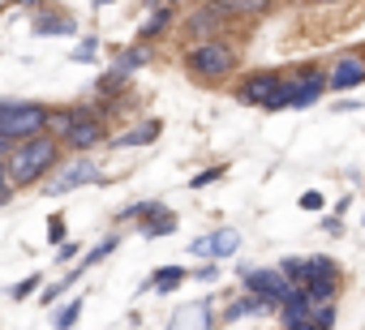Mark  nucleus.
<instances>
[{
	"instance_id": "obj_1",
	"label": "nucleus",
	"mask_w": 365,
	"mask_h": 330,
	"mask_svg": "<svg viewBox=\"0 0 365 330\" xmlns=\"http://www.w3.org/2000/svg\"><path fill=\"white\" fill-rule=\"evenodd\" d=\"M56 159H61V142L39 133V137H26V142H14L9 154H5V176L14 189H26L35 185L48 168H56Z\"/></svg>"
},
{
	"instance_id": "obj_2",
	"label": "nucleus",
	"mask_w": 365,
	"mask_h": 330,
	"mask_svg": "<svg viewBox=\"0 0 365 330\" xmlns=\"http://www.w3.org/2000/svg\"><path fill=\"white\" fill-rule=\"evenodd\" d=\"M48 129V107L43 103H22V99H0V133L9 142L39 137Z\"/></svg>"
},
{
	"instance_id": "obj_3",
	"label": "nucleus",
	"mask_w": 365,
	"mask_h": 330,
	"mask_svg": "<svg viewBox=\"0 0 365 330\" xmlns=\"http://www.w3.org/2000/svg\"><path fill=\"white\" fill-rule=\"evenodd\" d=\"M322 90H327V78L318 73V69H301L292 82H279V90L262 103L267 112H288V107H309V103H318L322 99Z\"/></svg>"
},
{
	"instance_id": "obj_4",
	"label": "nucleus",
	"mask_w": 365,
	"mask_h": 330,
	"mask_svg": "<svg viewBox=\"0 0 365 330\" xmlns=\"http://www.w3.org/2000/svg\"><path fill=\"white\" fill-rule=\"evenodd\" d=\"M185 69L194 78H202V82H220V78H228L237 69V52L228 43H220V39H207V43L185 52Z\"/></svg>"
},
{
	"instance_id": "obj_5",
	"label": "nucleus",
	"mask_w": 365,
	"mask_h": 330,
	"mask_svg": "<svg viewBox=\"0 0 365 330\" xmlns=\"http://www.w3.org/2000/svg\"><path fill=\"white\" fill-rule=\"evenodd\" d=\"M61 142H69L73 150H91V146L108 142V124H103V116L91 112V107H69V129H65Z\"/></svg>"
},
{
	"instance_id": "obj_6",
	"label": "nucleus",
	"mask_w": 365,
	"mask_h": 330,
	"mask_svg": "<svg viewBox=\"0 0 365 330\" xmlns=\"http://www.w3.org/2000/svg\"><path fill=\"white\" fill-rule=\"evenodd\" d=\"M241 283H245V292H254V296L271 300L275 309H279V300L292 292L288 275H284V270H267V266H250V270H241Z\"/></svg>"
},
{
	"instance_id": "obj_7",
	"label": "nucleus",
	"mask_w": 365,
	"mask_h": 330,
	"mask_svg": "<svg viewBox=\"0 0 365 330\" xmlns=\"http://www.w3.org/2000/svg\"><path fill=\"white\" fill-rule=\"evenodd\" d=\"M279 82H284V78H279L275 69H258V73H245V78L237 82V99H241V103H250V107H262V103H267V99L279 90Z\"/></svg>"
},
{
	"instance_id": "obj_8",
	"label": "nucleus",
	"mask_w": 365,
	"mask_h": 330,
	"mask_svg": "<svg viewBox=\"0 0 365 330\" xmlns=\"http://www.w3.org/2000/svg\"><path fill=\"white\" fill-rule=\"evenodd\" d=\"M103 181V172H99V163H91V159H78V163H69V168L48 185L52 193H69V189H82V185H99Z\"/></svg>"
},
{
	"instance_id": "obj_9",
	"label": "nucleus",
	"mask_w": 365,
	"mask_h": 330,
	"mask_svg": "<svg viewBox=\"0 0 365 330\" xmlns=\"http://www.w3.org/2000/svg\"><path fill=\"white\" fill-rule=\"evenodd\" d=\"M365 82V56H339L327 73V86L331 90H352Z\"/></svg>"
},
{
	"instance_id": "obj_10",
	"label": "nucleus",
	"mask_w": 365,
	"mask_h": 330,
	"mask_svg": "<svg viewBox=\"0 0 365 330\" xmlns=\"http://www.w3.org/2000/svg\"><path fill=\"white\" fill-rule=\"evenodd\" d=\"M168 330H215V313H211V304H207V300H194V304H180Z\"/></svg>"
},
{
	"instance_id": "obj_11",
	"label": "nucleus",
	"mask_w": 365,
	"mask_h": 330,
	"mask_svg": "<svg viewBox=\"0 0 365 330\" xmlns=\"http://www.w3.org/2000/svg\"><path fill=\"white\" fill-rule=\"evenodd\" d=\"M237 245H241V236L232 232V228H224V232H215V236H202V240H194V253H211V262L215 257H232L237 253Z\"/></svg>"
},
{
	"instance_id": "obj_12",
	"label": "nucleus",
	"mask_w": 365,
	"mask_h": 330,
	"mask_svg": "<svg viewBox=\"0 0 365 330\" xmlns=\"http://www.w3.org/2000/svg\"><path fill=\"white\" fill-rule=\"evenodd\" d=\"M224 22H228V14L220 9V0H211V5H202V9L185 22V31H190V35H207V39H211Z\"/></svg>"
},
{
	"instance_id": "obj_13",
	"label": "nucleus",
	"mask_w": 365,
	"mask_h": 330,
	"mask_svg": "<svg viewBox=\"0 0 365 330\" xmlns=\"http://www.w3.org/2000/svg\"><path fill=\"white\" fill-rule=\"evenodd\" d=\"M155 137H159V120H142V124L125 129L120 137H112L108 146H112V150H129V146H150Z\"/></svg>"
},
{
	"instance_id": "obj_14",
	"label": "nucleus",
	"mask_w": 365,
	"mask_h": 330,
	"mask_svg": "<svg viewBox=\"0 0 365 330\" xmlns=\"http://www.w3.org/2000/svg\"><path fill=\"white\" fill-rule=\"evenodd\" d=\"M339 287H344V275H335V279H309V283H301V296L309 304H327V300L339 296Z\"/></svg>"
},
{
	"instance_id": "obj_15",
	"label": "nucleus",
	"mask_w": 365,
	"mask_h": 330,
	"mask_svg": "<svg viewBox=\"0 0 365 330\" xmlns=\"http://www.w3.org/2000/svg\"><path fill=\"white\" fill-rule=\"evenodd\" d=\"M185 279H190V270H185V266H159L142 287H150V292H163V296H168V292H176Z\"/></svg>"
},
{
	"instance_id": "obj_16",
	"label": "nucleus",
	"mask_w": 365,
	"mask_h": 330,
	"mask_svg": "<svg viewBox=\"0 0 365 330\" xmlns=\"http://www.w3.org/2000/svg\"><path fill=\"white\" fill-rule=\"evenodd\" d=\"M275 304L271 300H262V296H254V292H245L241 300H232L228 309H224V321H237V317H254V313H271Z\"/></svg>"
},
{
	"instance_id": "obj_17",
	"label": "nucleus",
	"mask_w": 365,
	"mask_h": 330,
	"mask_svg": "<svg viewBox=\"0 0 365 330\" xmlns=\"http://www.w3.org/2000/svg\"><path fill=\"white\" fill-rule=\"evenodd\" d=\"M35 35H78V26L65 14H35Z\"/></svg>"
},
{
	"instance_id": "obj_18",
	"label": "nucleus",
	"mask_w": 365,
	"mask_h": 330,
	"mask_svg": "<svg viewBox=\"0 0 365 330\" xmlns=\"http://www.w3.org/2000/svg\"><path fill=\"white\" fill-rule=\"evenodd\" d=\"M82 304H86V300H82V296H73V300L56 313V321H52V326H56V330H73V326H78V317H82Z\"/></svg>"
},
{
	"instance_id": "obj_19",
	"label": "nucleus",
	"mask_w": 365,
	"mask_h": 330,
	"mask_svg": "<svg viewBox=\"0 0 365 330\" xmlns=\"http://www.w3.org/2000/svg\"><path fill=\"white\" fill-rule=\"evenodd\" d=\"M142 65H150V52H146V48H129V52H120V60H116L120 73H133V69H142Z\"/></svg>"
},
{
	"instance_id": "obj_20",
	"label": "nucleus",
	"mask_w": 365,
	"mask_h": 330,
	"mask_svg": "<svg viewBox=\"0 0 365 330\" xmlns=\"http://www.w3.org/2000/svg\"><path fill=\"white\" fill-rule=\"evenodd\" d=\"M309 326L314 330H331L335 326V304L327 300V304H309Z\"/></svg>"
},
{
	"instance_id": "obj_21",
	"label": "nucleus",
	"mask_w": 365,
	"mask_h": 330,
	"mask_svg": "<svg viewBox=\"0 0 365 330\" xmlns=\"http://www.w3.org/2000/svg\"><path fill=\"white\" fill-rule=\"evenodd\" d=\"M116 245H120V240H116V236H108V240H103V245H95V249H91V253H86V257H82V266H78V270H82V275H86V270H91V266H99V262H103V257H108V253H112V249H116Z\"/></svg>"
},
{
	"instance_id": "obj_22",
	"label": "nucleus",
	"mask_w": 365,
	"mask_h": 330,
	"mask_svg": "<svg viewBox=\"0 0 365 330\" xmlns=\"http://www.w3.org/2000/svg\"><path fill=\"white\" fill-rule=\"evenodd\" d=\"M73 279H82V270H69V275H65V279H56V283H52V287H43V296H39V304H52V300H56V296H65V292H69V287H73Z\"/></svg>"
},
{
	"instance_id": "obj_23",
	"label": "nucleus",
	"mask_w": 365,
	"mask_h": 330,
	"mask_svg": "<svg viewBox=\"0 0 365 330\" xmlns=\"http://www.w3.org/2000/svg\"><path fill=\"white\" fill-rule=\"evenodd\" d=\"M168 22H172V9H159V14H155V18H150L146 26H142V39H159Z\"/></svg>"
},
{
	"instance_id": "obj_24",
	"label": "nucleus",
	"mask_w": 365,
	"mask_h": 330,
	"mask_svg": "<svg viewBox=\"0 0 365 330\" xmlns=\"http://www.w3.org/2000/svg\"><path fill=\"white\" fill-rule=\"evenodd\" d=\"M48 240H52V245L65 240V215H52V219H48Z\"/></svg>"
},
{
	"instance_id": "obj_25",
	"label": "nucleus",
	"mask_w": 365,
	"mask_h": 330,
	"mask_svg": "<svg viewBox=\"0 0 365 330\" xmlns=\"http://www.w3.org/2000/svg\"><path fill=\"white\" fill-rule=\"evenodd\" d=\"M297 206H301V211H322V193H318V189H305Z\"/></svg>"
},
{
	"instance_id": "obj_26",
	"label": "nucleus",
	"mask_w": 365,
	"mask_h": 330,
	"mask_svg": "<svg viewBox=\"0 0 365 330\" xmlns=\"http://www.w3.org/2000/svg\"><path fill=\"white\" fill-rule=\"evenodd\" d=\"M220 176H224V168H207V172H198V176H194L190 185H194V189H202V185H211V181H220Z\"/></svg>"
},
{
	"instance_id": "obj_27",
	"label": "nucleus",
	"mask_w": 365,
	"mask_h": 330,
	"mask_svg": "<svg viewBox=\"0 0 365 330\" xmlns=\"http://www.w3.org/2000/svg\"><path fill=\"white\" fill-rule=\"evenodd\" d=\"M190 275H194L198 283H215V279H220V270H215V262H207V266H198V270H190Z\"/></svg>"
},
{
	"instance_id": "obj_28",
	"label": "nucleus",
	"mask_w": 365,
	"mask_h": 330,
	"mask_svg": "<svg viewBox=\"0 0 365 330\" xmlns=\"http://www.w3.org/2000/svg\"><path fill=\"white\" fill-rule=\"evenodd\" d=\"M35 287H39V275H31V279H22V283H14V296H18V300H26V296H31Z\"/></svg>"
},
{
	"instance_id": "obj_29",
	"label": "nucleus",
	"mask_w": 365,
	"mask_h": 330,
	"mask_svg": "<svg viewBox=\"0 0 365 330\" xmlns=\"http://www.w3.org/2000/svg\"><path fill=\"white\" fill-rule=\"evenodd\" d=\"M69 257H78V240H61L56 245V262H69Z\"/></svg>"
},
{
	"instance_id": "obj_30",
	"label": "nucleus",
	"mask_w": 365,
	"mask_h": 330,
	"mask_svg": "<svg viewBox=\"0 0 365 330\" xmlns=\"http://www.w3.org/2000/svg\"><path fill=\"white\" fill-rule=\"evenodd\" d=\"M14 198V185H9V176H5V163H0V206H5Z\"/></svg>"
},
{
	"instance_id": "obj_31",
	"label": "nucleus",
	"mask_w": 365,
	"mask_h": 330,
	"mask_svg": "<svg viewBox=\"0 0 365 330\" xmlns=\"http://www.w3.org/2000/svg\"><path fill=\"white\" fill-rule=\"evenodd\" d=\"M91 56H95V39H86V43L78 48V60H91Z\"/></svg>"
},
{
	"instance_id": "obj_32",
	"label": "nucleus",
	"mask_w": 365,
	"mask_h": 330,
	"mask_svg": "<svg viewBox=\"0 0 365 330\" xmlns=\"http://www.w3.org/2000/svg\"><path fill=\"white\" fill-rule=\"evenodd\" d=\"M9 146H14V142H9L5 133H0V163H5V154H9Z\"/></svg>"
},
{
	"instance_id": "obj_33",
	"label": "nucleus",
	"mask_w": 365,
	"mask_h": 330,
	"mask_svg": "<svg viewBox=\"0 0 365 330\" xmlns=\"http://www.w3.org/2000/svg\"><path fill=\"white\" fill-rule=\"evenodd\" d=\"M95 5H108V0H95Z\"/></svg>"
}]
</instances>
